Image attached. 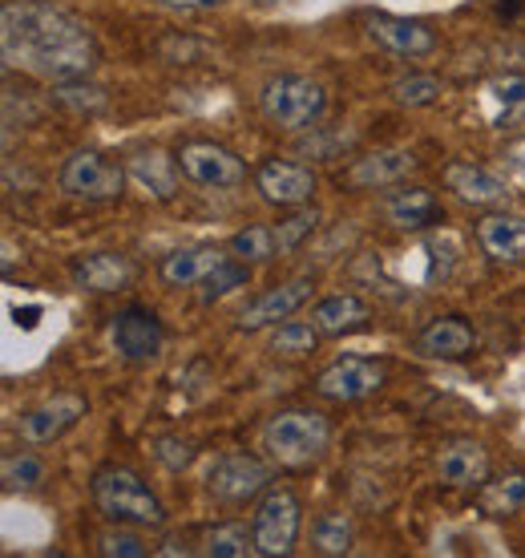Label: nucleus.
Returning <instances> with one entry per match:
<instances>
[{
	"instance_id": "15",
	"label": "nucleus",
	"mask_w": 525,
	"mask_h": 558,
	"mask_svg": "<svg viewBox=\"0 0 525 558\" xmlns=\"http://www.w3.org/2000/svg\"><path fill=\"white\" fill-rule=\"evenodd\" d=\"M307 300H312V279L279 283V288L262 292L259 300H251V304L239 312V328H243V332H259V328H271V324H279V320H291Z\"/></svg>"
},
{
	"instance_id": "7",
	"label": "nucleus",
	"mask_w": 525,
	"mask_h": 558,
	"mask_svg": "<svg viewBox=\"0 0 525 558\" xmlns=\"http://www.w3.org/2000/svg\"><path fill=\"white\" fill-rule=\"evenodd\" d=\"M179 167L182 179L203 186V191H231V186L247 182L243 158L231 154L227 146H215V142H186L179 154Z\"/></svg>"
},
{
	"instance_id": "31",
	"label": "nucleus",
	"mask_w": 525,
	"mask_h": 558,
	"mask_svg": "<svg viewBox=\"0 0 525 558\" xmlns=\"http://www.w3.org/2000/svg\"><path fill=\"white\" fill-rule=\"evenodd\" d=\"M0 477L9 489H33L45 482V461L37 453H9L0 461Z\"/></svg>"
},
{
	"instance_id": "9",
	"label": "nucleus",
	"mask_w": 525,
	"mask_h": 558,
	"mask_svg": "<svg viewBox=\"0 0 525 558\" xmlns=\"http://www.w3.org/2000/svg\"><path fill=\"white\" fill-rule=\"evenodd\" d=\"M380 385H384V364L368 361V356H340V361L328 364L316 377L319 397H323V401H340V405H352V401L373 397Z\"/></svg>"
},
{
	"instance_id": "34",
	"label": "nucleus",
	"mask_w": 525,
	"mask_h": 558,
	"mask_svg": "<svg viewBox=\"0 0 525 558\" xmlns=\"http://www.w3.org/2000/svg\"><path fill=\"white\" fill-rule=\"evenodd\" d=\"M316 223H319V215L316 210H295V215H288L283 223L276 227V247H279V255H291L300 243H304L312 231H316Z\"/></svg>"
},
{
	"instance_id": "23",
	"label": "nucleus",
	"mask_w": 525,
	"mask_h": 558,
	"mask_svg": "<svg viewBox=\"0 0 525 558\" xmlns=\"http://www.w3.org/2000/svg\"><path fill=\"white\" fill-rule=\"evenodd\" d=\"M384 219L401 231H420V227L441 223V203L425 186H408L384 198Z\"/></svg>"
},
{
	"instance_id": "13",
	"label": "nucleus",
	"mask_w": 525,
	"mask_h": 558,
	"mask_svg": "<svg viewBox=\"0 0 525 558\" xmlns=\"http://www.w3.org/2000/svg\"><path fill=\"white\" fill-rule=\"evenodd\" d=\"M255 191H259L271 207H304L307 198L316 195V174H312V167H300V162L267 158V162L255 170Z\"/></svg>"
},
{
	"instance_id": "36",
	"label": "nucleus",
	"mask_w": 525,
	"mask_h": 558,
	"mask_svg": "<svg viewBox=\"0 0 525 558\" xmlns=\"http://www.w3.org/2000/svg\"><path fill=\"white\" fill-rule=\"evenodd\" d=\"M194 453H198V449H194L191 441H182V437H158V441H154V458L162 461L167 470H186L194 461Z\"/></svg>"
},
{
	"instance_id": "2",
	"label": "nucleus",
	"mask_w": 525,
	"mask_h": 558,
	"mask_svg": "<svg viewBox=\"0 0 525 558\" xmlns=\"http://www.w3.org/2000/svg\"><path fill=\"white\" fill-rule=\"evenodd\" d=\"M328 446H332V425L316 409H283L262 429V449L288 470L316 465L328 453Z\"/></svg>"
},
{
	"instance_id": "14",
	"label": "nucleus",
	"mask_w": 525,
	"mask_h": 558,
	"mask_svg": "<svg viewBox=\"0 0 525 558\" xmlns=\"http://www.w3.org/2000/svg\"><path fill=\"white\" fill-rule=\"evenodd\" d=\"M416 167H420V158L413 150H376L356 158L344 170V186H352V191H384V186H396V182L408 179Z\"/></svg>"
},
{
	"instance_id": "8",
	"label": "nucleus",
	"mask_w": 525,
	"mask_h": 558,
	"mask_svg": "<svg viewBox=\"0 0 525 558\" xmlns=\"http://www.w3.org/2000/svg\"><path fill=\"white\" fill-rule=\"evenodd\" d=\"M271 482V465L251 453H222L207 474V489L219 498V502H251L255 494H262Z\"/></svg>"
},
{
	"instance_id": "33",
	"label": "nucleus",
	"mask_w": 525,
	"mask_h": 558,
	"mask_svg": "<svg viewBox=\"0 0 525 558\" xmlns=\"http://www.w3.org/2000/svg\"><path fill=\"white\" fill-rule=\"evenodd\" d=\"M251 279V264H243V259H227V264L215 271V276L203 279V304H215V300H222V295H231L235 288H247Z\"/></svg>"
},
{
	"instance_id": "12",
	"label": "nucleus",
	"mask_w": 525,
	"mask_h": 558,
	"mask_svg": "<svg viewBox=\"0 0 525 558\" xmlns=\"http://www.w3.org/2000/svg\"><path fill=\"white\" fill-rule=\"evenodd\" d=\"M113 349H118V356L130 364H146L154 361L158 352H162V340H167V332H162V320L154 316L150 307H125V312H118L113 316Z\"/></svg>"
},
{
	"instance_id": "5",
	"label": "nucleus",
	"mask_w": 525,
	"mask_h": 558,
	"mask_svg": "<svg viewBox=\"0 0 525 558\" xmlns=\"http://www.w3.org/2000/svg\"><path fill=\"white\" fill-rule=\"evenodd\" d=\"M300 498L288 486L267 489L251 514V534H255V555L262 558H288L300 538V522H304Z\"/></svg>"
},
{
	"instance_id": "17",
	"label": "nucleus",
	"mask_w": 525,
	"mask_h": 558,
	"mask_svg": "<svg viewBox=\"0 0 525 558\" xmlns=\"http://www.w3.org/2000/svg\"><path fill=\"white\" fill-rule=\"evenodd\" d=\"M130 279H134V264L118 252H94L73 264V283L82 292H122V288H130Z\"/></svg>"
},
{
	"instance_id": "25",
	"label": "nucleus",
	"mask_w": 525,
	"mask_h": 558,
	"mask_svg": "<svg viewBox=\"0 0 525 558\" xmlns=\"http://www.w3.org/2000/svg\"><path fill=\"white\" fill-rule=\"evenodd\" d=\"M485 98L493 101V126H513L525 122V77L522 73H505L498 82L485 85Z\"/></svg>"
},
{
	"instance_id": "27",
	"label": "nucleus",
	"mask_w": 525,
	"mask_h": 558,
	"mask_svg": "<svg viewBox=\"0 0 525 558\" xmlns=\"http://www.w3.org/2000/svg\"><path fill=\"white\" fill-rule=\"evenodd\" d=\"M388 94L396 106H408V110H420V106H432V101L444 94V85L432 77V73H408L401 82L388 85Z\"/></svg>"
},
{
	"instance_id": "29",
	"label": "nucleus",
	"mask_w": 525,
	"mask_h": 558,
	"mask_svg": "<svg viewBox=\"0 0 525 558\" xmlns=\"http://www.w3.org/2000/svg\"><path fill=\"white\" fill-rule=\"evenodd\" d=\"M319 336L323 332H319L316 324L288 320L271 332V352H279V356H312L319 349Z\"/></svg>"
},
{
	"instance_id": "38",
	"label": "nucleus",
	"mask_w": 525,
	"mask_h": 558,
	"mask_svg": "<svg viewBox=\"0 0 525 558\" xmlns=\"http://www.w3.org/2000/svg\"><path fill=\"white\" fill-rule=\"evenodd\" d=\"M167 9H179V13H203V9H219L222 0H158Z\"/></svg>"
},
{
	"instance_id": "19",
	"label": "nucleus",
	"mask_w": 525,
	"mask_h": 558,
	"mask_svg": "<svg viewBox=\"0 0 525 558\" xmlns=\"http://www.w3.org/2000/svg\"><path fill=\"white\" fill-rule=\"evenodd\" d=\"M437 474H441L444 486H456V489L481 486L485 474H489V453L477 441H449L437 453Z\"/></svg>"
},
{
	"instance_id": "10",
	"label": "nucleus",
	"mask_w": 525,
	"mask_h": 558,
	"mask_svg": "<svg viewBox=\"0 0 525 558\" xmlns=\"http://www.w3.org/2000/svg\"><path fill=\"white\" fill-rule=\"evenodd\" d=\"M82 417H85V397H77V392H53L49 401L28 409L25 417L16 421V433L25 437L28 446H53L57 437H65Z\"/></svg>"
},
{
	"instance_id": "20",
	"label": "nucleus",
	"mask_w": 525,
	"mask_h": 558,
	"mask_svg": "<svg viewBox=\"0 0 525 558\" xmlns=\"http://www.w3.org/2000/svg\"><path fill=\"white\" fill-rule=\"evenodd\" d=\"M477 243L498 264H525V219L522 215H485L477 223Z\"/></svg>"
},
{
	"instance_id": "37",
	"label": "nucleus",
	"mask_w": 525,
	"mask_h": 558,
	"mask_svg": "<svg viewBox=\"0 0 525 558\" xmlns=\"http://www.w3.org/2000/svg\"><path fill=\"white\" fill-rule=\"evenodd\" d=\"M501 170H505V179L525 186V134L522 138L505 142V150H501Z\"/></svg>"
},
{
	"instance_id": "22",
	"label": "nucleus",
	"mask_w": 525,
	"mask_h": 558,
	"mask_svg": "<svg viewBox=\"0 0 525 558\" xmlns=\"http://www.w3.org/2000/svg\"><path fill=\"white\" fill-rule=\"evenodd\" d=\"M125 170H130V179L138 182L146 195L154 198H174L179 195V158H170V154L162 150H138L130 162H125Z\"/></svg>"
},
{
	"instance_id": "11",
	"label": "nucleus",
	"mask_w": 525,
	"mask_h": 558,
	"mask_svg": "<svg viewBox=\"0 0 525 558\" xmlns=\"http://www.w3.org/2000/svg\"><path fill=\"white\" fill-rule=\"evenodd\" d=\"M364 33H368V41H376L392 57H429L437 49V33L413 16L373 13L364 21Z\"/></svg>"
},
{
	"instance_id": "16",
	"label": "nucleus",
	"mask_w": 525,
	"mask_h": 558,
	"mask_svg": "<svg viewBox=\"0 0 525 558\" xmlns=\"http://www.w3.org/2000/svg\"><path fill=\"white\" fill-rule=\"evenodd\" d=\"M444 186L473 207H489V203H501L510 195V179H501V174H493L489 167H477V162H449Z\"/></svg>"
},
{
	"instance_id": "4",
	"label": "nucleus",
	"mask_w": 525,
	"mask_h": 558,
	"mask_svg": "<svg viewBox=\"0 0 525 558\" xmlns=\"http://www.w3.org/2000/svg\"><path fill=\"white\" fill-rule=\"evenodd\" d=\"M259 110L279 130H307L328 110V89L312 77H300V73H279L262 85Z\"/></svg>"
},
{
	"instance_id": "3",
	"label": "nucleus",
	"mask_w": 525,
	"mask_h": 558,
	"mask_svg": "<svg viewBox=\"0 0 525 558\" xmlns=\"http://www.w3.org/2000/svg\"><path fill=\"white\" fill-rule=\"evenodd\" d=\"M94 502L97 510L118 522V526H162L167 510L150 494V486L142 482L134 470L125 465H106L94 474Z\"/></svg>"
},
{
	"instance_id": "35",
	"label": "nucleus",
	"mask_w": 525,
	"mask_h": 558,
	"mask_svg": "<svg viewBox=\"0 0 525 558\" xmlns=\"http://www.w3.org/2000/svg\"><path fill=\"white\" fill-rule=\"evenodd\" d=\"M97 550L106 558H146L150 555V546L142 543L138 534H122V531H110L97 538Z\"/></svg>"
},
{
	"instance_id": "21",
	"label": "nucleus",
	"mask_w": 525,
	"mask_h": 558,
	"mask_svg": "<svg viewBox=\"0 0 525 558\" xmlns=\"http://www.w3.org/2000/svg\"><path fill=\"white\" fill-rule=\"evenodd\" d=\"M477 344V336L465 320L456 316H444V320H432L425 332L416 336V352L420 356H432V361H465Z\"/></svg>"
},
{
	"instance_id": "6",
	"label": "nucleus",
	"mask_w": 525,
	"mask_h": 558,
	"mask_svg": "<svg viewBox=\"0 0 525 558\" xmlns=\"http://www.w3.org/2000/svg\"><path fill=\"white\" fill-rule=\"evenodd\" d=\"M125 174L130 170L118 167L101 150H77L61 167V191L73 198H85V203H110V198L122 195Z\"/></svg>"
},
{
	"instance_id": "30",
	"label": "nucleus",
	"mask_w": 525,
	"mask_h": 558,
	"mask_svg": "<svg viewBox=\"0 0 525 558\" xmlns=\"http://www.w3.org/2000/svg\"><path fill=\"white\" fill-rule=\"evenodd\" d=\"M231 252L243 264H271L279 255L276 227H247V231H239V235H231Z\"/></svg>"
},
{
	"instance_id": "32",
	"label": "nucleus",
	"mask_w": 525,
	"mask_h": 558,
	"mask_svg": "<svg viewBox=\"0 0 525 558\" xmlns=\"http://www.w3.org/2000/svg\"><path fill=\"white\" fill-rule=\"evenodd\" d=\"M53 101L73 113H89V110H101V106H106V89L82 82V77H77V82H57Z\"/></svg>"
},
{
	"instance_id": "39",
	"label": "nucleus",
	"mask_w": 525,
	"mask_h": 558,
	"mask_svg": "<svg viewBox=\"0 0 525 558\" xmlns=\"http://www.w3.org/2000/svg\"><path fill=\"white\" fill-rule=\"evenodd\" d=\"M525 0H501V13H522Z\"/></svg>"
},
{
	"instance_id": "40",
	"label": "nucleus",
	"mask_w": 525,
	"mask_h": 558,
	"mask_svg": "<svg viewBox=\"0 0 525 558\" xmlns=\"http://www.w3.org/2000/svg\"><path fill=\"white\" fill-rule=\"evenodd\" d=\"M517 57H522V65H525V41H522V49H517Z\"/></svg>"
},
{
	"instance_id": "26",
	"label": "nucleus",
	"mask_w": 525,
	"mask_h": 558,
	"mask_svg": "<svg viewBox=\"0 0 525 558\" xmlns=\"http://www.w3.org/2000/svg\"><path fill=\"white\" fill-rule=\"evenodd\" d=\"M352 538H356V526H352V518L347 514H319L316 526H312V546H316L319 555L328 558H340L352 550Z\"/></svg>"
},
{
	"instance_id": "18",
	"label": "nucleus",
	"mask_w": 525,
	"mask_h": 558,
	"mask_svg": "<svg viewBox=\"0 0 525 558\" xmlns=\"http://www.w3.org/2000/svg\"><path fill=\"white\" fill-rule=\"evenodd\" d=\"M231 255L222 247H179L162 259V283L167 288H203V279L215 276Z\"/></svg>"
},
{
	"instance_id": "24",
	"label": "nucleus",
	"mask_w": 525,
	"mask_h": 558,
	"mask_svg": "<svg viewBox=\"0 0 525 558\" xmlns=\"http://www.w3.org/2000/svg\"><path fill=\"white\" fill-rule=\"evenodd\" d=\"M373 320L368 316V304L359 300V295H328V300H319L312 307V324H316L323 336H344V332H356L364 324Z\"/></svg>"
},
{
	"instance_id": "1",
	"label": "nucleus",
	"mask_w": 525,
	"mask_h": 558,
	"mask_svg": "<svg viewBox=\"0 0 525 558\" xmlns=\"http://www.w3.org/2000/svg\"><path fill=\"white\" fill-rule=\"evenodd\" d=\"M0 53L9 70L45 82H77L97 65V41L82 16L53 0H9L0 9Z\"/></svg>"
},
{
	"instance_id": "28",
	"label": "nucleus",
	"mask_w": 525,
	"mask_h": 558,
	"mask_svg": "<svg viewBox=\"0 0 525 558\" xmlns=\"http://www.w3.org/2000/svg\"><path fill=\"white\" fill-rule=\"evenodd\" d=\"M207 555L215 558H247L255 555V534L243 526V522H222L215 531L207 534V546H203Z\"/></svg>"
}]
</instances>
